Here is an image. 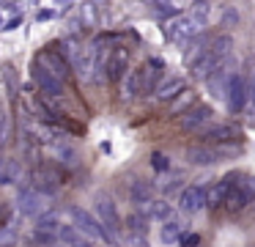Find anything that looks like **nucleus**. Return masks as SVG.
<instances>
[{"label": "nucleus", "mask_w": 255, "mask_h": 247, "mask_svg": "<svg viewBox=\"0 0 255 247\" xmlns=\"http://www.w3.org/2000/svg\"><path fill=\"white\" fill-rule=\"evenodd\" d=\"M3 170H6V159H0V184H3Z\"/></svg>", "instance_id": "nucleus-32"}, {"label": "nucleus", "mask_w": 255, "mask_h": 247, "mask_svg": "<svg viewBox=\"0 0 255 247\" xmlns=\"http://www.w3.org/2000/svg\"><path fill=\"white\" fill-rule=\"evenodd\" d=\"M198 135L203 137L206 143H233V140L242 137V132H239L233 124H214V126H209V129L200 126Z\"/></svg>", "instance_id": "nucleus-13"}, {"label": "nucleus", "mask_w": 255, "mask_h": 247, "mask_svg": "<svg viewBox=\"0 0 255 247\" xmlns=\"http://www.w3.org/2000/svg\"><path fill=\"white\" fill-rule=\"evenodd\" d=\"M33 80H36V85H39L47 96H55V99L63 96V80H58V77L52 74L47 66H41L39 60L33 63Z\"/></svg>", "instance_id": "nucleus-12"}, {"label": "nucleus", "mask_w": 255, "mask_h": 247, "mask_svg": "<svg viewBox=\"0 0 255 247\" xmlns=\"http://www.w3.org/2000/svg\"><path fill=\"white\" fill-rule=\"evenodd\" d=\"M192 102H195V91H189V88H184L181 93H178L176 99L170 102V115H178V113H187V110H192Z\"/></svg>", "instance_id": "nucleus-21"}, {"label": "nucleus", "mask_w": 255, "mask_h": 247, "mask_svg": "<svg viewBox=\"0 0 255 247\" xmlns=\"http://www.w3.org/2000/svg\"><path fill=\"white\" fill-rule=\"evenodd\" d=\"M250 99H253V104H255V71H253V77H250Z\"/></svg>", "instance_id": "nucleus-30"}, {"label": "nucleus", "mask_w": 255, "mask_h": 247, "mask_svg": "<svg viewBox=\"0 0 255 247\" xmlns=\"http://www.w3.org/2000/svg\"><path fill=\"white\" fill-rule=\"evenodd\" d=\"M178 206H181V212H187V214L200 212V209L206 206V184L195 181V184L184 187V190H181V198H178Z\"/></svg>", "instance_id": "nucleus-10"}, {"label": "nucleus", "mask_w": 255, "mask_h": 247, "mask_svg": "<svg viewBox=\"0 0 255 247\" xmlns=\"http://www.w3.org/2000/svg\"><path fill=\"white\" fill-rule=\"evenodd\" d=\"M69 214H72L74 228L83 231L88 239H94V242H107V245H113V234L99 223V217H94L91 212H85V209H80V206H74Z\"/></svg>", "instance_id": "nucleus-3"}, {"label": "nucleus", "mask_w": 255, "mask_h": 247, "mask_svg": "<svg viewBox=\"0 0 255 247\" xmlns=\"http://www.w3.org/2000/svg\"><path fill=\"white\" fill-rule=\"evenodd\" d=\"M17 25H19V16H17V19H11V22H8V25L3 27V30H14V27H17Z\"/></svg>", "instance_id": "nucleus-31"}, {"label": "nucleus", "mask_w": 255, "mask_h": 247, "mask_svg": "<svg viewBox=\"0 0 255 247\" xmlns=\"http://www.w3.org/2000/svg\"><path fill=\"white\" fill-rule=\"evenodd\" d=\"M58 239L66 242L69 247H88V245H85V239H88V236H85L83 231H77L74 225H61V231H58Z\"/></svg>", "instance_id": "nucleus-18"}, {"label": "nucleus", "mask_w": 255, "mask_h": 247, "mask_svg": "<svg viewBox=\"0 0 255 247\" xmlns=\"http://www.w3.org/2000/svg\"><path fill=\"white\" fill-rule=\"evenodd\" d=\"M55 154H58V159H61L66 168H74V165H77V151H74V148H69V146H55Z\"/></svg>", "instance_id": "nucleus-26"}, {"label": "nucleus", "mask_w": 255, "mask_h": 247, "mask_svg": "<svg viewBox=\"0 0 255 247\" xmlns=\"http://www.w3.org/2000/svg\"><path fill=\"white\" fill-rule=\"evenodd\" d=\"M253 201H255V179L239 173V179L233 181L231 192H228V198H225V212L236 214V212H242L244 206H250Z\"/></svg>", "instance_id": "nucleus-2"}, {"label": "nucleus", "mask_w": 255, "mask_h": 247, "mask_svg": "<svg viewBox=\"0 0 255 247\" xmlns=\"http://www.w3.org/2000/svg\"><path fill=\"white\" fill-rule=\"evenodd\" d=\"M44 198L39 190H33V187H25V190H19L17 195V206L22 214H28V217H41L44 214Z\"/></svg>", "instance_id": "nucleus-11"}, {"label": "nucleus", "mask_w": 255, "mask_h": 247, "mask_svg": "<svg viewBox=\"0 0 255 247\" xmlns=\"http://www.w3.org/2000/svg\"><path fill=\"white\" fill-rule=\"evenodd\" d=\"M211 115H214V110H211L209 104H195L192 110H187V113L178 118V129H189V132L200 129V126L211 118Z\"/></svg>", "instance_id": "nucleus-16"}, {"label": "nucleus", "mask_w": 255, "mask_h": 247, "mask_svg": "<svg viewBox=\"0 0 255 247\" xmlns=\"http://www.w3.org/2000/svg\"><path fill=\"white\" fill-rule=\"evenodd\" d=\"M231 47H233L231 36H220V38H214V41H211L209 47H206V52L195 58V63H192V71H195V77H209L211 71H214L217 66H220L222 60L228 58V52H231Z\"/></svg>", "instance_id": "nucleus-1"}, {"label": "nucleus", "mask_w": 255, "mask_h": 247, "mask_svg": "<svg viewBox=\"0 0 255 247\" xmlns=\"http://www.w3.org/2000/svg\"><path fill=\"white\" fill-rule=\"evenodd\" d=\"M151 168H154V170H159V173H165V170L170 168V159H167L165 154L154 151V154H151Z\"/></svg>", "instance_id": "nucleus-28"}, {"label": "nucleus", "mask_w": 255, "mask_h": 247, "mask_svg": "<svg viewBox=\"0 0 255 247\" xmlns=\"http://www.w3.org/2000/svg\"><path fill=\"white\" fill-rule=\"evenodd\" d=\"M63 184V176L58 168H52V165H39V168L33 170V190H39L41 195H55L58 190H61Z\"/></svg>", "instance_id": "nucleus-5"}, {"label": "nucleus", "mask_w": 255, "mask_h": 247, "mask_svg": "<svg viewBox=\"0 0 255 247\" xmlns=\"http://www.w3.org/2000/svg\"><path fill=\"white\" fill-rule=\"evenodd\" d=\"M200 33V25L192 19V16H176L170 25V30H167V36L173 38V41H189L192 36H198Z\"/></svg>", "instance_id": "nucleus-17"}, {"label": "nucleus", "mask_w": 255, "mask_h": 247, "mask_svg": "<svg viewBox=\"0 0 255 247\" xmlns=\"http://www.w3.org/2000/svg\"><path fill=\"white\" fill-rule=\"evenodd\" d=\"M181 91H184V82L173 77V80H165L159 88H156V99H159V102H173Z\"/></svg>", "instance_id": "nucleus-19"}, {"label": "nucleus", "mask_w": 255, "mask_h": 247, "mask_svg": "<svg viewBox=\"0 0 255 247\" xmlns=\"http://www.w3.org/2000/svg\"><path fill=\"white\" fill-rule=\"evenodd\" d=\"M184 231H181V223L178 220H167L165 225H162V242L165 245H176V242H181Z\"/></svg>", "instance_id": "nucleus-22"}, {"label": "nucleus", "mask_w": 255, "mask_h": 247, "mask_svg": "<svg viewBox=\"0 0 255 247\" xmlns=\"http://www.w3.org/2000/svg\"><path fill=\"white\" fill-rule=\"evenodd\" d=\"M222 154H228V148L222 151V148H209L203 143H198V146L187 148V162L189 165H214L222 159Z\"/></svg>", "instance_id": "nucleus-14"}, {"label": "nucleus", "mask_w": 255, "mask_h": 247, "mask_svg": "<svg viewBox=\"0 0 255 247\" xmlns=\"http://www.w3.org/2000/svg\"><path fill=\"white\" fill-rule=\"evenodd\" d=\"M247 93H250V91H247V82H244V77L239 74V71H233V74L225 80V99H228V110H231L233 115L244 110Z\"/></svg>", "instance_id": "nucleus-6"}, {"label": "nucleus", "mask_w": 255, "mask_h": 247, "mask_svg": "<svg viewBox=\"0 0 255 247\" xmlns=\"http://www.w3.org/2000/svg\"><path fill=\"white\" fill-rule=\"evenodd\" d=\"M96 214H99V223L105 225L110 234H116V231L121 228V214H118V209H116V201H113L110 195H105V192L96 195Z\"/></svg>", "instance_id": "nucleus-8"}, {"label": "nucleus", "mask_w": 255, "mask_h": 247, "mask_svg": "<svg viewBox=\"0 0 255 247\" xmlns=\"http://www.w3.org/2000/svg\"><path fill=\"white\" fill-rule=\"evenodd\" d=\"M178 245H181V247H198L200 245V236L198 234H184Z\"/></svg>", "instance_id": "nucleus-29"}, {"label": "nucleus", "mask_w": 255, "mask_h": 247, "mask_svg": "<svg viewBox=\"0 0 255 247\" xmlns=\"http://www.w3.org/2000/svg\"><path fill=\"white\" fill-rule=\"evenodd\" d=\"M127 69H129V49L127 47H113L110 55H107V60H105L107 80H113V82L124 80Z\"/></svg>", "instance_id": "nucleus-9"}, {"label": "nucleus", "mask_w": 255, "mask_h": 247, "mask_svg": "<svg viewBox=\"0 0 255 247\" xmlns=\"http://www.w3.org/2000/svg\"><path fill=\"white\" fill-rule=\"evenodd\" d=\"M209 14H211V3H206V0H200V3H192V11H189V16H192V19L198 22L200 27L206 25Z\"/></svg>", "instance_id": "nucleus-24"}, {"label": "nucleus", "mask_w": 255, "mask_h": 247, "mask_svg": "<svg viewBox=\"0 0 255 247\" xmlns=\"http://www.w3.org/2000/svg\"><path fill=\"white\" fill-rule=\"evenodd\" d=\"M36 231H47V234H58L61 231V223H58V214L55 212H44L36 223Z\"/></svg>", "instance_id": "nucleus-23"}, {"label": "nucleus", "mask_w": 255, "mask_h": 247, "mask_svg": "<svg viewBox=\"0 0 255 247\" xmlns=\"http://www.w3.org/2000/svg\"><path fill=\"white\" fill-rule=\"evenodd\" d=\"M143 206H145V214H148V217H154V220H162V217H167V214H170V209H167L162 201H148V203H143Z\"/></svg>", "instance_id": "nucleus-25"}, {"label": "nucleus", "mask_w": 255, "mask_h": 247, "mask_svg": "<svg viewBox=\"0 0 255 247\" xmlns=\"http://www.w3.org/2000/svg\"><path fill=\"white\" fill-rule=\"evenodd\" d=\"M19 179V162L17 159H6V170H3V184H14Z\"/></svg>", "instance_id": "nucleus-27"}, {"label": "nucleus", "mask_w": 255, "mask_h": 247, "mask_svg": "<svg viewBox=\"0 0 255 247\" xmlns=\"http://www.w3.org/2000/svg\"><path fill=\"white\" fill-rule=\"evenodd\" d=\"M162 71H165V60L162 58H148L143 66L137 69V85L140 93H154L156 88L162 85Z\"/></svg>", "instance_id": "nucleus-4"}, {"label": "nucleus", "mask_w": 255, "mask_h": 247, "mask_svg": "<svg viewBox=\"0 0 255 247\" xmlns=\"http://www.w3.org/2000/svg\"><path fill=\"white\" fill-rule=\"evenodd\" d=\"M129 195H132V201L134 203H148L151 201V195H154V190H151V184L148 181H143V179H134L132 184H129Z\"/></svg>", "instance_id": "nucleus-20"}, {"label": "nucleus", "mask_w": 255, "mask_h": 247, "mask_svg": "<svg viewBox=\"0 0 255 247\" xmlns=\"http://www.w3.org/2000/svg\"><path fill=\"white\" fill-rule=\"evenodd\" d=\"M236 179H239V173H228V176H222V179H214L211 184H206V206L209 209L225 206V198H228V192H231V187Z\"/></svg>", "instance_id": "nucleus-7"}, {"label": "nucleus", "mask_w": 255, "mask_h": 247, "mask_svg": "<svg viewBox=\"0 0 255 247\" xmlns=\"http://www.w3.org/2000/svg\"><path fill=\"white\" fill-rule=\"evenodd\" d=\"M6 124V115H3V107H0V126Z\"/></svg>", "instance_id": "nucleus-33"}, {"label": "nucleus", "mask_w": 255, "mask_h": 247, "mask_svg": "<svg viewBox=\"0 0 255 247\" xmlns=\"http://www.w3.org/2000/svg\"><path fill=\"white\" fill-rule=\"evenodd\" d=\"M41 66H47V69L52 71V74L58 77V80H69V74H72V66H69V60L63 58L61 52H55V49H47V52H41L39 58Z\"/></svg>", "instance_id": "nucleus-15"}]
</instances>
